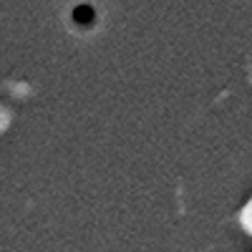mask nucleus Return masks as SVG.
Instances as JSON below:
<instances>
[{"instance_id":"f257e3e1","label":"nucleus","mask_w":252,"mask_h":252,"mask_svg":"<svg viewBox=\"0 0 252 252\" xmlns=\"http://www.w3.org/2000/svg\"><path fill=\"white\" fill-rule=\"evenodd\" d=\"M242 222H245V227L252 232V202L245 207V212H242Z\"/></svg>"}]
</instances>
